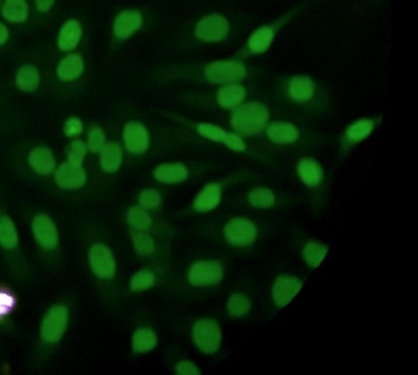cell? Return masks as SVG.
<instances>
[{
    "instance_id": "obj_1",
    "label": "cell",
    "mask_w": 418,
    "mask_h": 375,
    "mask_svg": "<svg viewBox=\"0 0 418 375\" xmlns=\"http://www.w3.org/2000/svg\"><path fill=\"white\" fill-rule=\"evenodd\" d=\"M269 118L270 113L263 103L248 102L236 107L234 110L231 125L241 135L255 136L265 129Z\"/></svg>"
},
{
    "instance_id": "obj_2",
    "label": "cell",
    "mask_w": 418,
    "mask_h": 375,
    "mask_svg": "<svg viewBox=\"0 0 418 375\" xmlns=\"http://www.w3.org/2000/svg\"><path fill=\"white\" fill-rule=\"evenodd\" d=\"M306 5H300L291 10V11L283 14L273 22L256 29L253 32L247 43L248 52L250 54H261L266 53L271 48V44L275 39L276 34L281 31V28L290 22L293 18L300 13Z\"/></svg>"
},
{
    "instance_id": "obj_3",
    "label": "cell",
    "mask_w": 418,
    "mask_h": 375,
    "mask_svg": "<svg viewBox=\"0 0 418 375\" xmlns=\"http://www.w3.org/2000/svg\"><path fill=\"white\" fill-rule=\"evenodd\" d=\"M246 76L245 67L236 61L215 62L205 69V77L213 84L231 85L243 80Z\"/></svg>"
},
{
    "instance_id": "obj_4",
    "label": "cell",
    "mask_w": 418,
    "mask_h": 375,
    "mask_svg": "<svg viewBox=\"0 0 418 375\" xmlns=\"http://www.w3.org/2000/svg\"><path fill=\"white\" fill-rule=\"evenodd\" d=\"M221 331L216 320L203 319L194 325L193 339L203 353L217 352L221 343Z\"/></svg>"
},
{
    "instance_id": "obj_5",
    "label": "cell",
    "mask_w": 418,
    "mask_h": 375,
    "mask_svg": "<svg viewBox=\"0 0 418 375\" xmlns=\"http://www.w3.org/2000/svg\"><path fill=\"white\" fill-rule=\"evenodd\" d=\"M68 320L67 308L62 305H55L43 319L41 329L43 338L50 343L58 342L67 329Z\"/></svg>"
},
{
    "instance_id": "obj_6",
    "label": "cell",
    "mask_w": 418,
    "mask_h": 375,
    "mask_svg": "<svg viewBox=\"0 0 418 375\" xmlns=\"http://www.w3.org/2000/svg\"><path fill=\"white\" fill-rule=\"evenodd\" d=\"M257 237V226L253 222L243 217L231 220L225 229V238L234 246L250 245Z\"/></svg>"
},
{
    "instance_id": "obj_7",
    "label": "cell",
    "mask_w": 418,
    "mask_h": 375,
    "mask_svg": "<svg viewBox=\"0 0 418 375\" xmlns=\"http://www.w3.org/2000/svg\"><path fill=\"white\" fill-rule=\"evenodd\" d=\"M229 29L227 20L220 14L213 13L198 22L196 33L202 41L217 42L227 37Z\"/></svg>"
},
{
    "instance_id": "obj_8",
    "label": "cell",
    "mask_w": 418,
    "mask_h": 375,
    "mask_svg": "<svg viewBox=\"0 0 418 375\" xmlns=\"http://www.w3.org/2000/svg\"><path fill=\"white\" fill-rule=\"evenodd\" d=\"M223 270L217 261H198L191 266L189 282L192 286H210L221 282Z\"/></svg>"
},
{
    "instance_id": "obj_9",
    "label": "cell",
    "mask_w": 418,
    "mask_h": 375,
    "mask_svg": "<svg viewBox=\"0 0 418 375\" xmlns=\"http://www.w3.org/2000/svg\"><path fill=\"white\" fill-rule=\"evenodd\" d=\"M89 263H90L93 273L101 279H111L116 273V263L112 251L101 244L93 245L89 253Z\"/></svg>"
},
{
    "instance_id": "obj_10",
    "label": "cell",
    "mask_w": 418,
    "mask_h": 375,
    "mask_svg": "<svg viewBox=\"0 0 418 375\" xmlns=\"http://www.w3.org/2000/svg\"><path fill=\"white\" fill-rule=\"evenodd\" d=\"M32 230L34 237L42 248L47 250L56 248L58 243V230L50 217L44 214L34 216Z\"/></svg>"
},
{
    "instance_id": "obj_11",
    "label": "cell",
    "mask_w": 418,
    "mask_h": 375,
    "mask_svg": "<svg viewBox=\"0 0 418 375\" xmlns=\"http://www.w3.org/2000/svg\"><path fill=\"white\" fill-rule=\"evenodd\" d=\"M302 287L301 279L291 275H281L278 277L272 289L273 300L278 307H285Z\"/></svg>"
},
{
    "instance_id": "obj_12",
    "label": "cell",
    "mask_w": 418,
    "mask_h": 375,
    "mask_svg": "<svg viewBox=\"0 0 418 375\" xmlns=\"http://www.w3.org/2000/svg\"><path fill=\"white\" fill-rule=\"evenodd\" d=\"M124 143L129 152L142 154L149 147V136L145 126L138 122H131L124 128Z\"/></svg>"
},
{
    "instance_id": "obj_13",
    "label": "cell",
    "mask_w": 418,
    "mask_h": 375,
    "mask_svg": "<svg viewBox=\"0 0 418 375\" xmlns=\"http://www.w3.org/2000/svg\"><path fill=\"white\" fill-rule=\"evenodd\" d=\"M86 171L82 167L74 166L69 164L60 166L55 173V180L59 186L67 190H76L86 184Z\"/></svg>"
},
{
    "instance_id": "obj_14",
    "label": "cell",
    "mask_w": 418,
    "mask_h": 375,
    "mask_svg": "<svg viewBox=\"0 0 418 375\" xmlns=\"http://www.w3.org/2000/svg\"><path fill=\"white\" fill-rule=\"evenodd\" d=\"M315 83L306 76H295L288 84V95L295 103H306L312 100L315 95Z\"/></svg>"
},
{
    "instance_id": "obj_15",
    "label": "cell",
    "mask_w": 418,
    "mask_h": 375,
    "mask_svg": "<svg viewBox=\"0 0 418 375\" xmlns=\"http://www.w3.org/2000/svg\"><path fill=\"white\" fill-rule=\"evenodd\" d=\"M268 139L276 145L295 144L299 139L300 131L290 122L276 121L267 128Z\"/></svg>"
},
{
    "instance_id": "obj_16",
    "label": "cell",
    "mask_w": 418,
    "mask_h": 375,
    "mask_svg": "<svg viewBox=\"0 0 418 375\" xmlns=\"http://www.w3.org/2000/svg\"><path fill=\"white\" fill-rule=\"evenodd\" d=\"M142 21L140 12L131 10L119 13L114 21V33L119 39H126L142 27Z\"/></svg>"
},
{
    "instance_id": "obj_17",
    "label": "cell",
    "mask_w": 418,
    "mask_h": 375,
    "mask_svg": "<svg viewBox=\"0 0 418 375\" xmlns=\"http://www.w3.org/2000/svg\"><path fill=\"white\" fill-rule=\"evenodd\" d=\"M376 122L370 118H365L356 121L346 128L342 137V145L345 149L348 147L354 146L371 135L375 130Z\"/></svg>"
},
{
    "instance_id": "obj_18",
    "label": "cell",
    "mask_w": 418,
    "mask_h": 375,
    "mask_svg": "<svg viewBox=\"0 0 418 375\" xmlns=\"http://www.w3.org/2000/svg\"><path fill=\"white\" fill-rule=\"evenodd\" d=\"M297 171L302 183L308 187H317L323 180V171L321 164L311 157L302 159L298 162Z\"/></svg>"
},
{
    "instance_id": "obj_19",
    "label": "cell",
    "mask_w": 418,
    "mask_h": 375,
    "mask_svg": "<svg viewBox=\"0 0 418 375\" xmlns=\"http://www.w3.org/2000/svg\"><path fill=\"white\" fill-rule=\"evenodd\" d=\"M82 37L81 23L71 20L63 25L58 39V46L63 51L76 48Z\"/></svg>"
},
{
    "instance_id": "obj_20",
    "label": "cell",
    "mask_w": 418,
    "mask_h": 375,
    "mask_svg": "<svg viewBox=\"0 0 418 375\" xmlns=\"http://www.w3.org/2000/svg\"><path fill=\"white\" fill-rule=\"evenodd\" d=\"M221 187L217 183L208 184L202 190L194 202V209L198 212H206L215 209L220 204Z\"/></svg>"
},
{
    "instance_id": "obj_21",
    "label": "cell",
    "mask_w": 418,
    "mask_h": 375,
    "mask_svg": "<svg viewBox=\"0 0 418 375\" xmlns=\"http://www.w3.org/2000/svg\"><path fill=\"white\" fill-rule=\"evenodd\" d=\"M29 165L38 174L48 176L53 171L56 162L50 150L38 147L29 154Z\"/></svg>"
},
{
    "instance_id": "obj_22",
    "label": "cell",
    "mask_w": 418,
    "mask_h": 375,
    "mask_svg": "<svg viewBox=\"0 0 418 375\" xmlns=\"http://www.w3.org/2000/svg\"><path fill=\"white\" fill-rule=\"evenodd\" d=\"M84 63L79 54H69L60 63L58 67V77L62 81H71L81 77Z\"/></svg>"
},
{
    "instance_id": "obj_23",
    "label": "cell",
    "mask_w": 418,
    "mask_h": 375,
    "mask_svg": "<svg viewBox=\"0 0 418 375\" xmlns=\"http://www.w3.org/2000/svg\"><path fill=\"white\" fill-rule=\"evenodd\" d=\"M247 90L240 84H231L218 91V103L222 107L234 108L240 106L245 100Z\"/></svg>"
},
{
    "instance_id": "obj_24",
    "label": "cell",
    "mask_w": 418,
    "mask_h": 375,
    "mask_svg": "<svg viewBox=\"0 0 418 375\" xmlns=\"http://www.w3.org/2000/svg\"><path fill=\"white\" fill-rule=\"evenodd\" d=\"M122 151L117 143H109L101 151L100 164L104 171L114 173L121 165Z\"/></svg>"
},
{
    "instance_id": "obj_25",
    "label": "cell",
    "mask_w": 418,
    "mask_h": 375,
    "mask_svg": "<svg viewBox=\"0 0 418 375\" xmlns=\"http://www.w3.org/2000/svg\"><path fill=\"white\" fill-rule=\"evenodd\" d=\"M132 344L136 353H146L157 346L158 338L150 328L137 329L133 334Z\"/></svg>"
},
{
    "instance_id": "obj_26",
    "label": "cell",
    "mask_w": 418,
    "mask_h": 375,
    "mask_svg": "<svg viewBox=\"0 0 418 375\" xmlns=\"http://www.w3.org/2000/svg\"><path fill=\"white\" fill-rule=\"evenodd\" d=\"M155 177L157 180L163 183H176L187 178L188 171L182 164H163L156 170Z\"/></svg>"
},
{
    "instance_id": "obj_27",
    "label": "cell",
    "mask_w": 418,
    "mask_h": 375,
    "mask_svg": "<svg viewBox=\"0 0 418 375\" xmlns=\"http://www.w3.org/2000/svg\"><path fill=\"white\" fill-rule=\"evenodd\" d=\"M2 15L11 22L26 21L28 18V5L26 0H5Z\"/></svg>"
},
{
    "instance_id": "obj_28",
    "label": "cell",
    "mask_w": 418,
    "mask_h": 375,
    "mask_svg": "<svg viewBox=\"0 0 418 375\" xmlns=\"http://www.w3.org/2000/svg\"><path fill=\"white\" fill-rule=\"evenodd\" d=\"M17 86L22 91L32 92L36 90L41 82V77L36 68L25 65L19 69L16 78Z\"/></svg>"
},
{
    "instance_id": "obj_29",
    "label": "cell",
    "mask_w": 418,
    "mask_h": 375,
    "mask_svg": "<svg viewBox=\"0 0 418 375\" xmlns=\"http://www.w3.org/2000/svg\"><path fill=\"white\" fill-rule=\"evenodd\" d=\"M328 253V248L317 242H310L303 251V256L306 263L312 268H316L325 260Z\"/></svg>"
},
{
    "instance_id": "obj_30",
    "label": "cell",
    "mask_w": 418,
    "mask_h": 375,
    "mask_svg": "<svg viewBox=\"0 0 418 375\" xmlns=\"http://www.w3.org/2000/svg\"><path fill=\"white\" fill-rule=\"evenodd\" d=\"M0 244L9 249H14L18 244L17 230L7 216L0 218Z\"/></svg>"
},
{
    "instance_id": "obj_31",
    "label": "cell",
    "mask_w": 418,
    "mask_h": 375,
    "mask_svg": "<svg viewBox=\"0 0 418 375\" xmlns=\"http://www.w3.org/2000/svg\"><path fill=\"white\" fill-rule=\"evenodd\" d=\"M127 221L128 225L133 229L140 231L150 228L152 224L151 217L147 214V212L138 206H133L129 209Z\"/></svg>"
},
{
    "instance_id": "obj_32",
    "label": "cell",
    "mask_w": 418,
    "mask_h": 375,
    "mask_svg": "<svg viewBox=\"0 0 418 375\" xmlns=\"http://www.w3.org/2000/svg\"><path fill=\"white\" fill-rule=\"evenodd\" d=\"M250 301L243 294H233L228 302V312L233 317L241 318L250 312Z\"/></svg>"
},
{
    "instance_id": "obj_33",
    "label": "cell",
    "mask_w": 418,
    "mask_h": 375,
    "mask_svg": "<svg viewBox=\"0 0 418 375\" xmlns=\"http://www.w3.org/2000/svg\"><path fill=\"white\" fill-rule=\"evenodd\" d=\"M248 201L253 206L259 207V209H269L275 204V195L266 188H257L250 192Z\"/></svg>"
},
{
    "instance_id": "obj_34",
    "label": "cell",
    "mask_w": 418,
    "mask_h": 375,
    "mask_svg": "<svg viewBox=\"0 0 418 375\" xmlns=\"http://www.w3.org/2000/svg\"><path fill=\"white\" fill-rule=\"evenodd\" d=\"M155 282V275L150 270H142L133 276L130 281V287L134 292H140L151 288Z\"/></svg>"
},
{
    "instance_id": "obj_35",
    "label": "cell",
    "mask_w": 418,
    "mask_h": 375,
    "mask_svg": "<svg viewBox=\"0 0 418 375\" xmlns=\"http://www.w3.org/2000/svg\"><path fill=\"white\" fill-rule=\"evenodd\" d=\"M87 152V147L81 140H76L68 147L67 156L69 164L74 166L81 167Z\"/></svg>"
},
{
    "instance_id": "obj_36",
    "label": "cell",
    "mask_w": 418,
    "mask_h": 375,
    "mask_svg": "<svg viewBox=\"0 0 418 375\" xmlns=\"http://www.w3.org/2000/svg\"><path fill=\"white\" fill-rule=\"evenodd\" d=\"M134 248L139 255H150L155 250V243L151 236L144 234H135L133 235Z\"/></svg>"
},
{
    "instance_id": "obj_37",
    "label": "cell",
    "mask_w": 418,
    "mask_h": 375,
    "mask_svg": "<svg viewBox=\"0 0 418 375\" xmlns=\"http://www.w3.org/2000/svg\"><path fill=\"white\" fill-rule=\"evenodd\" d=\"M198 131L202 136L207 138L208 140L221 143L225 141L228 134V132L221 129V128L205 124V123H202V124L198 126Z\"/></svg>"
},
{
    "instance_id": "obj_38",
    "label": "cell",
    "mask_w": 418,
    "mask_h": 375,
    "mask_svg": "<svg viewBox=\"0 0 418 375\" xmlns=\"http://www.w3.org/2000/svg\"><path fill=\"white\" fill-rule=\"evenodd\" d=\"M139 204L144 209L154 210L158 209L161 204V196L155 190H146L142 192L139 197Z\"/></svg>"
},
{
    "instance_id": "obj_39",
    "label": "cell",
    "mask_w": 418,
    "mask_h": 375,
    "mask_svg": "<svg viewBox=\"0 0 418 375\" xmlns=\"http://www.w3.org/2000/svg\"><path fill=\"white\" fill-rule=\"evenodd\" d=\"M104 136L100 128H93L88 136V149L93 152H101L104 147Z\"/></svg>"
},
{
    "instance_id": "obj_40",
    "label": "cell",
    "mask_w": 418,
    "mask_h": 375,
    "mask_svg": "<svg viewBox=\"0 0 418 375\" xmlns=\"http://www.w3.org/2000/svg\"><path fill=\"white\" fill-rule=\"evenodd\" d=\"M17 300L14 295L8 290L0 289V319L11 312L16 305Z\"/></svg>"
},
{
    "instance_id": "obj_41",
    "label": "cell",
    "mask_w": 418,
    "mask_h": 375,
    "mask_svg": "<svg viewBox=\"0 0 418 375\" xmlns=\"http://www.w3.org/2000/svg\"><path fill=\"white\" fill-rule=\"evenodd\" d=\"M83 126L81 120L78 118L72 117L65 124V134L69 137L76 136L82 132Z\"/></svg>"
},
{
    "instance_id": "obj_42",
    "label": "cell",
    "mask_w": 418,
    "mask_h": 375,
    "mask_svg": "<svg viewBox=\"0 0 418 375\" xmlns=\"http://www.w3.org/2000/svg\"><path fill=\"white\" fill-rule=\"evenodd\" d=\"M223 144L234 151H243L246 149L245 143L243 141L241 138L237 135L232 134V133H228Z\"/></svg>"
},
{
    "instance_id": "obj_43",
    "label": "cell",
    "mask_w": 418,
    "mask_h": 375,
    "mask_svg": "<svg viewBox=\"0 0 418 375\" xmlns=\"http://www.w3.org/2000/svg\"><path fill=\"white\" fill-rule=\"evenodd\" d=\"M176 371L178 374L182 375H192V374H201L195 364L190 362H181L177 364L176 367Z\"/></svg>"
},
{
    "instance_id": "obj_44",
    "label": "cell",
    "mask_w": 418,
    "mask_h": 375,
    "mask_svg": "<svg viewBox=\"0 0 418 375\" xmlns=\"http://www.w3.org/2000/svg\"><path fill=\"white\" fill-rule=\"evenodd\" d=\"M39 11L46 12L53 7L55 0H36Z\"/></svg>"
},
{
    "instance_id": "obj_45",
    "label": "cell",
    "mask_w": 418,
    "mask_h": 375,
    "mask_svg": "<svg viewBox=\"0 0 418 375\" xmlns=\"http://www.w3.org/2000/svg\"><path fill=\"white\" fill-rule=\"evenodd\" d=\"M9 37L8 29L0 23V46L7 42Z\"/></svg>"
}]
</instances>
